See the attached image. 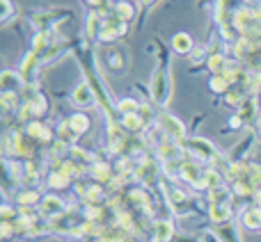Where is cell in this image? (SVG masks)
Wrapping results in <instances>:
<instances>
[{
	"instance_id": "3",
	"label": "cell",
	"mask_w": 261,
	"mask_h": 242,
	"mask_svg": "<svg viewBox=\"0 0 261 242\" xmlns=\"http://www.w3.org/2000/svg\"><path fill=\"white\" fill-rule=\"evenodd\" d=\"M144 3H149V0H144Z\"/></svg>"
},
{
	"instance_id": "1",
	"label": "cell",
	"mask_w": 261,
	"mask_h": 242,
	"mask_svg": "<svg viewBox=\"0 0 261 242\" xmlns=\"http://www.w3.org/2000/svg\"><path fill=\"white\" fill-rule=\"evenodd\" d=\"M174 46H176V50H188V48H190V39H188V35H176Z\"/></svg>"
},
{
	"instance_id": "2",
	"label": "cell",
	"mask_w": 261,
	"mask_h": 242,
	"mask_svg": "<svg viewBox=\"0 0 261 242\" xmlns=\"http://www.w3.org/2000/svg\"><path fill=\"white\" fill-rule=\"evenodd\" d=\"M245 217H248V226H259V220H261V215H259L257 210H250V213H248V215H245Z\"/></svg>"
}]
</instances>
